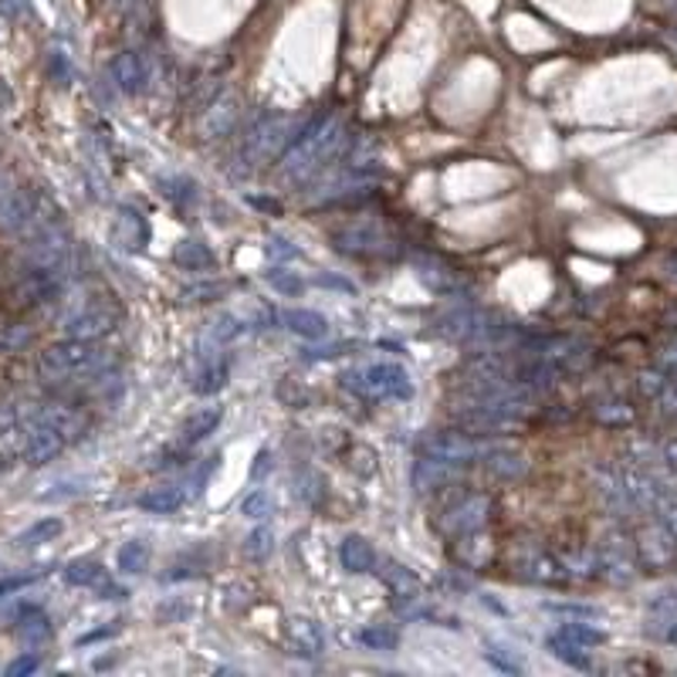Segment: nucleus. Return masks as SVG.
Wrapping results in <instances>:
<instances>
[{
    "label": "nucleus",
    "instance_id": "nucleus-1",
    "mask_svg": "<svg viewBox=\"0 0 677 677\" xmlns=\"http://www.w3.org/2000/svg\"><path fill=\"white\" fill-rule=\"evenodd\" d=\"M112 362L106 349L96 343H82V338H65V343H54L38 356V373L45 383H75L99 377L102 369Z\"/></svg>",
    "mask_w": 677,
    "mask_h": 677
},
{
    "label": "nucleus",
    "instance_id": "nucleus-2",
    "mask_svg": "<svg viewBox=\"0 0 677 677\" xmlns=\"http://www.w3.org/2000/svg\"><path fill=\"white\" fill-rule=\"evenodd\" d=\"M338 139H343V136H338V122L335 119L322 115V119L309 122V126H305L295 136V143L288 146L285 160H282V173L288 180H309V176H316L319 170L329 167L325 160H329V152H332V146Z\"/></svg>",
    "mask_w": 677,
    "mask_h": 677
},
{
    "label": "nucleus",
    "instance_id": "nucleus-3",
    "mask_svg": "<svg viewBox=\"0 0 677 677\" xmlns=\"http://www.w3.org/2000/svg\"><path fill=\"white\" fill-rule=\"evenodd\" d=\"M438 329L457 343L468 346H481V349H495L505 338H512V329L505 322H498L495 316H488L475 305H460V309H451L447 316L438 319Z\"/></svg>",
    "mask_w": 677,
    "mask_h": 677
},
{
    "label": "nucleus",
    "instance_id": "nucleus-4",
    "mask_svg": "<svg viewBox=\"0 0 677 677\" xmlns=\"http://www.w3.org/2000/svg\"><path fill=\"white\" fill-rule=\"evenodd\" d=\"M346 386L366 399H410L414 383L399 362H373L356 373H346Z\"/></svg>",
    "mask_w": 677,
    "mask_h": 677
},
{
    "label": "nucleus",
    "instance_id": "nucleus-5",
    "mask_svg": "<svg viewBox=\"0 0 677 677\" xmlns=\"http://www.w3.org/2000/svg\"><path fill=\"white\" fill-rule=\"evenodd\" d=\"M332 244L343 255H353V258H386V255H396V241L373 221H353L346 227L332 231Z\"/></svg>",
    "mask_w": 677,
    "mask_h": 677
},
{
    "label": "nucleus",
    "instance_id": "nucleus-6",
    "mask_svg": "<svg viewBox=\"0 0 677 677\" xmlns=\"http://www.w3.org/2000/svg\"><path fill=\"white\" fill-rule=\"evenodd\" d=\"M633 556L643 569L664 573L677 563V536L664 526V521H648L633 536Z\"/></svg>",
    "mask_w": 677,
    "mask_h": 677
},
{
    "label": "nucleus",
    "instance_id": "nucleus-7",
    "mask_svg": "<svg viewBox=\"0 0 677 677\" xmlns=\"http://www.w3.org/2000/svg\"><path fill=\"white\" fill-rule=\"evenodd\" d=\"M521 423V414L491 407V404H468L454 414V427L465 430L471 438H495V434H508Z\"/></svg>",
    "mask_w": 677,
    "mask_h": 677
},
{
    "label": "nucleus",
    "instance_id": "nucleus-8",
    "mask_svg": "<svg viewBox=\"0 0 677 677\" xmlns=\"http://www.w3.org/2000/svg\"><path fill=\"white\" fill-rule=\"evenodd\" d=\"M417 451L423 457H434V460H444L451 468H460V465H471V460H481L484 457V444L471 441V434L465 430H451V434H430L417 444Z\"/></svg>",
    "mask_w": 677,
    "mask_h": 677
},
{
    "label": "nucleus",
    "instance_id": "nucleus-9",
    "mask_svg": "<svg viewBox=\"0 0 677 677\" xmlns=\"http://www.w3.org/2000/svg\"><path fill=\"white\" fill-rule=\"evenodd\" d=\"M491 515V498L488 495H468L465 502L451 505L444 515H441V529L444 536L457 539V536H468V532H481L484 521Z\"/></svg>",
    "mask_w": 677,
    "mask_h": 677
},
{
    "label": "nucleus",
    "instance_id": "nucleus-10",
    "mask_svg": "<svg viewBox=\"0 0 677 677\" xmlns=\"http://www.w3.org/2000/svg\"><path fill=\"white\" fill-rule=\"evenodd\" d=\"M115 329V312L109 305H82L72 316H65V335L82 338V343H99Z\"/></svg>",
    "mask_w": 677,
    "mask_h": 677
},
{
    "label": "nucleus",
    "instance_id": "nucleus-11",
    "mask_svg": "<svg viewBox=\"0 0 677 677\" xmlns=\"http://www.w3.org/2000/svg\"><path fill=\"white\" fill-rule=\"evenodd\" d=\"M237 119H241V99L234 96V91H221L207 109H200L197 130L204 139H221L237 126Z\"/></svg>",
    "mask_w": 677,
    "mask_h": 677
},
{
    "label": "nucleus",
    "instance_id": "nucleus-12",
    "mask_svg": "<svg viewBox=\"0 0 677 677\" xmlns=\"http://www.w3.org/2000/svg\"><path fill=\"white\" fill-rule=\"evenodd\" d=\"M285 130H288V119L285 115H274V112H268V115H258V122L251 126V133H248V160H261V157H274V152L282 149V136H285Z\"/></svg>",
    "mask_w": 677,
    "mask_h": 677
},
{
    "label": "nucleus",
    "instance_id": "nucleus-13",
    "mask_svg": "<svg viewBox=\"0 0 677 677\" xmlns=\"http://www.w3.org/2000/svg\"><path fill=\"white\" fill-rule=\"evenodd\" d=\"M112 78L126 96H139L149 85V61L139 51H122L112 61Z\"/></svg>",
    "mask_w": 677,
    "mask_h": 677
},
{
    "label": "nucleus",
    "instance_id": "nucleus-14",
    "mask_svg": "<svg viewBox=\"0 0 677 677\" xmlns=\"http://www.w3.org/2000/svg\"><path fill=\"white\" fill-rule=\"evenodd\" d=\"M24 444H27V427L21 407L0 404V457L4 460L24 457Z\"/></svg>",
    "mask_w": 677,
    "mask_h": 677
},
{
    "label": "nucleus",
    "instance_id": "nucleus-15",
    "mask_svg": "<svg viewBox=\"0 0 677 677\" xmlns=\"http://www.w3.org/2000/svg\"><path fill=\"white\" fill-rule=\"evenodd\" d=\"M380 579H383V587L399 596V600H420L423 596V587H420V579L414 569H407L404 563H396V559H383L380 563Z\"/></svg>",
    "mask_w": 677,
    "mask_h": 677
},
{
    "label": "nucleus",
    "instance_id": "nucleus-16",
    "mask_svg": "<svg viewBox=\"0 0 677 677\" xmlns=\"http://www.w3.org/2000/svg\"><path fill=\"white\" fill-rule=\"evenodd\" d=\"M417 274H420V282L430 288V292H438V295H465V279H457V274L447 268V264H441V261H434V258H423V261H417Z\"/></svg>",
    "mask_w": 677,
    "mask_h": 677
},
{
    "label": "nucleus",
    "instance_id": "nucleus-17",
    "mask_svg": "<svg viewBox=\"0 0 677 677\" xmlns=\"http://www.w3.org/2000/svg\"><path fill=\"white\" fill-rule=\"evenodd\" d=\"M596 569L610 579V582H627L633 576V559H630V549L624 542H606L600 549V559H596Z\"/></svg>",
    "mask_w": 677,
    "mask_h": 677
},
{
    "label": "nucleus",
    "instance_id": "nucleus-18",
    "mask_svg": "<svg viewBox=\"0 0 677 677\" xmlns=\"http://www.w3.org/2000/svg\"><path fill=\"white\" fill-rule=\"evenodd\" d=\"M224 383H227V366H224V359H218L213 353H204L200 356V366H197V377L190 383L194 393L210 396V393H218Z\"/></svg>",
    "mask_w": 677,
    "mask_h": 677
},
{
    "label": "nucleus",
    "instance_id": "nucleus-19",
    "mask_svg": "<svg viewBox=\"0 0 677 677\" xmlns=\"http://www.w3.org/2000/svg\"><path fill=\"white\" fill-rule=\"evenodd\" d=\"M338 559H343V569L346 573H369L377 566V552L373 545H369L362 536H349L343 542V549H338Z\"/></svg>",
    "mask_w": 677,
    "mask_h": 677
},
{
    "label": "nucleus",
    "instance_id": "nucleus-20",
    "mask_svg": "<svg viewBox=\"0 0 677 677\" xmlns=\"http://www.w3.org/2000/svg\"><path fill=\"white\" fill-rule=\"evenodd\" d=\"M481 460L488 465V471L498 475V478H518L521 471H526V457H521L518 451H512V447H505V444L488 447Z\"/></svg>",
    "mask_w": 677,
    "mask_h": 677
},
{
    "label": "nucleus",
    "instance_id": "nucleus-21",
    "mask_svg": "<svg viewBox=\"0 0 677 677\" xmlns=\"http://www.w3.org/2000/svg\"><path fill=\"white\" fill-rule=\"evenodd\" d=\"M454 559L468 569H481L488 559H491V545L481 532H468V536H457V545H454Z\"/></svg>",
    "mask_w": 677,
    "mask_h": 677
},
{
    "label": "nucleus",
    "instance_id": "nucleus-22",
    "mask_svg": "<svg viewBox=\"0 0 677 677\" xmlns=\"http://www.w3.org/2000/svg\"><path fill=\"white\" fill-rule=\"evenodd\" d=\"M447 481H451V465H444V460L420 457L414 465V488L420 491V495H430V491L447 484Z\"/></svg>",
    "mask_w": 677,
    "mask_h": 677
},
{
    "label": "nucleus",
    "instance_id": "nucleus-23",
    "mask_svg": "<svg viewBox=\"0 0 677 677\" xmlns=\"http://www.w3.org/2000/svg\"><path fill=\"white\" fill-rule=\"evenodd\" d=\"M183 505V491L176 484H160L149 488L146 495H139V508L149 515H173Z\"/></svg>",
    "mask_w": 677,
    "mask_h": 677
},
{
    "label": "nucleus",
    "instance_id": "nucleus-24",
    "mask_svg": "<svg viewBox=\"0 0 677 677\" xmlns=\"http://www.w3.org/2000/svg\"><path fill=\"white\" fill-rule=\"evenodd\" d=\"M282 322H285L295 335H301V338H325V335H329L325 316H319V312H312V309H288V312L282 316Z\"/></svg>",
    "mask_w": 677,
    "mask_h": 677
},
{
    "label": "nucleus",
    "instance_id": "nucleus-25",
    "mask_svg": "<svg viewBox=\"0 0 677 677\" xmlns=\"http://www.w3.org/2000/svg\"><path fill=\"white\" fill-rule=\"evenodd\" d=\"M288 637H292V648H295V654L319 657V654H322V648H325L322 630H319L312 620H295V624L288 627Z\"/></svg>",
    "mask_w": 677,
    "mask_h": 677
},
{
    "label": "nucleus",
    "instance_id": "nucleus-26",
    "mask_svg": "<svg viewBox=\"0 0 677 677\" xmlns=\"http://www.w3.org/2000/svg\"><path fill=\"white\" fill-rule=\"evenodd\" d=\"M545 643H549V651L556 654L559 661H566L569 667H579V670H587V667H590V657H587V643H579V640L566 637L563 630H559V633H552Z\"/></svg>",
    "mask_w": 677,
    "mask_h": 677
},
{
    "label": "nucleus",
    "instance_id": "nucleus-27",
    "mask_svg": "<svg viewBox=\"0 0 677 677\" xmlns=\"http://www.w3.org/2000/svg\"><path fill=\"white\" fill-rule=\"evenodd\" d=\"M218 423H221V407H197L187 417V423H183V438H187L190 444L204 441V438L213 434V430H218Z\"/></svg>",
    "mask_w": 677,
    "mask_h": 677
},
{
    "label": "nucleus",
    "instance_id": "nucleus-28",
    "mask_svg": "<svg viewBox=\"0 0 677 677\" xmlns=\"http://www.w3.org/2000/svg\"><path fill=\"white\" fill-rule=\"evenodd\" d=\"M115 241L122 244V248H130V251H139L143 248L146 224H143L139 213H133V210H122L119 213V221H115Z\"/></svg>",
    "mask_w": 677,
    "mask_h": 677
},
{
    "label": "nucleus",
    "instance_id": "nucleus-29",
    "mask_svg": "<svg viewBox=\"0 0 677 677\" xmlns=\"http://www.w3.org/2000/svg\"><path fill=\"white\" fill-rule=\"evenodd\" d=\"M173 261H176L180 268H187V271H204V268L213 264V255L204 248L200 241H180V244H176V251H173Z\"/></svg>",
    "mask_w": 677,
    "mask_h": 677
},
{
    "label": "nucleus",
    "instance_id": "nucleus-30",
    "mask_svg": "<svg viewBox=\"0 0 677 677\" xmlns=\"http://www.w3.org/2000/svg\"><path fill=\"white\" fill-rule=\"evenodd\" d=\"M54 536H61V518H41V521H35V526H30V529H24V532L14 539V545H17V549H35V545L51 542Z\"/></svg>",
    "mask_w": 677,
    "mask_h": 677
},
{
    "label": "nucleus",
    "instance_id": "nucleus-31",
    "mask_svg": "<svg viewBox=\"0 0 677 677\" xmlns=\"http://www.w3.org/2000/svg\"><path fill=\"white\" fill-rule=\"evenodd\" d=\"M65 579L75 582V587H102V582H106V569L99 563H91V559H75L65 569Z\"/></svg>",
    "mask_w": 677,
    "mask_h": 677
},
{
    "label": "nucleus",
    "instance_id": "nucleus-32",
    "mask_svg": "<svg viewBox=\"0 0 677 677\" xmlns=\"http://www.w3.org/2000/svg\"><path fill=\"white\" fill-rule=\"evenodd\" d=\"M359 643L369 651H396L399 643V633L386 624H373V627H362L359 630Z\"/></svg>",
    "mask_w": 677,
    "mask_h": 677
},
{
    "label": "nucleus",
    "instance_id": "nucleus-33",
    "mask_svg": "<svg viewBox=\"0 0 677 677\" xmlns=\"http://www.w3.org/2000/svg\"><path fill=\"white\" fill-rule=\"evenodd\" d=\"M119 569L122 573H143L146 569V563H149V549L143 545V542H126L119 549Z\"/></svg>",
    "mask_w": 677,
    "mask_h": 677
},
{
    "label": "nucleus",
    "instance_id": "nucleus-34",
    "mask_svg": "<svg viewBox=\"0 0 677 677\" xmlns=\"http://www.w3.org/2000/svg\"><path fill=\"white\" fill-rule=\"evenodd\" d=\"M518 573L526 576V579H536V582H556V579H563L556 559H549V556H536V563H526Z\"/></svg>",
    "mask_w": 677,
    "mask_h": 677
},
{
    "label": "nucleus",
    "instance_id": "nucleus-35",
    "mask_svg": "<svg viewBox=\"0 0 677 677\" xmlns=\"http://www.w3.org/2000/svg\"><path fill=\"white\" fill-rule=\"evenodd\" d=\"M17 633H21L24 640H45V637L51 633L48 617H45L41 610H27L24 617H21V624H17Z\"/></svg>",
    "mask_w": 677,
    "mask_h": 677
},
{
    "label": "nucleus",
    "instance_id": "nucleus-36",
    "mask_svg": "<svg viewBox=\"0 0 677 677\" xmlns=\"http://www.w3.org/2000/svg\"><path fill=\"white\" fill-rule=\"evenodd\" d=\"M241 512H244V518H255V521H264L271 512H274V498L268 495V491H251L248 498H244V505H241Z\"/></svg>",
    "mask_w": 677,
    "mask_h": 677
},
{
    "label": "nucleus",
    "instance_id": "nucleus-37",
    "mask_svg": "<svg viewBox=\"0 0 677 677\" xmlns=\"http://www.w3.org/2000/svg\"><path fill=\"white\" fill-rule=\"evenodd\" d=\"M268 282H271V288H279L282 295H298L305 288L301 279H295V274L288 268H282V264L268 271Z\"/></svg>",
    "mask_w": 677,
    "mask_h": 677
},
{
    "label": "nucleus",
    "instance_id": "nucleus-38",
    "mask_svg": "<svg viewBox=\"0 0 677 677\" xmlns=\"http://www.w3.org/2000/svg\"><path fill=\"white\" fill-rule=\"evenodd\" d=\"M271 539H274L271 529L261 526V529H255V532L248 536V545H244V549H248V556H251V559H264L268 552H271Z\"/></svg>",
    "mask_w": 677,
    "mask_h": 677
},
{
    "label": "nucleus",
    "instance_id": "nucleus-39",
    "mask_svg": "<svg viewBox=\"0 0 677 677\" xmlns=\"http://www.w3.org/2000/svg\"><path fill=\"white\" fill-rule=\"evenodd\" d=\"M563 633L573 637V640H579V643H587V648H596V643H603V630L587 627V624H566Z\"/></svg>",
    "mask_w": 677,
    "mask_h": 677
},
{
    "label": "nucleus",
    "instance_id": "nucleus-40",
    "mask_svg": "<svg viewBox=\"0 0 677 677\" xmlns=\"http://www.w3.org/2000/svg\"><path fill=\"white\" fill-rule=\"evenodd\" d=\"M596 417H600L603 423H630V420H633V410L624 407V404H606L603 410H596Z\"/></svg>",
    "mask_w": 677,
    "mask_h": 677
},
{
    "label": "nucleus",
    "instance_id": "nucleus-41",
    "mask_svg": "<svg viewBox=\"0 0 677 677\" xmlns=\"http://www.w3.org/2000/svg\"><path fill=\"white\" fill-rule=\"evenodd\" d=\"M657 512H661V521L664 526L677 536V498H670V495H661V502H657Z\"/></svg>",
    "mask_w": 677,
    "mask_h": 677
},
{
    "label": "nucleus",
    "instance_id": "nucleus-42",
    "mask_svg": "<svg viewBox=\"0 0 677 677\" xmlns=\"http://www.w3.org/2000/svg\"><path fill=\"white\" fill-rule=\"evenodd\" d=\"M41 667V661L35 657V654H24V657H17L14 664H8V677H24V674H35Z\"/></svg>",
    "mask_w": 677,
    "mask_h": 677
},
{
    "label": "nucleus",
    "instance_id": "nucleus-43",
    "mask_svg": "<svg viewBox=\"0 0 677 677\" xmlns=\"http://www.w3.org/2000/svg\"><path fill=\"white\" fill-rule=\"evenodd\" d=\"M488 661L495 664L498 670H521V664L518 661H508V654H505V648H488Z\"/></svg>",
    "mask_w": 677,
    "mask_h": 677
},
{
    "label": "nucleus",
    "instance_id": "nucleus-44",
    "mask_svg": "<svg viewBox=\"0 0 677 677\" xmlns=\"http://www.w3.org/2000/svg\"><path fill=\"white\" fill-rule=\"evenodd\" d=\"M27 582H35V576H11V579H0V596H11V593L24 590Z\"/></svg>",
    "mask_w": 677,
    "mask_h": 677
},
{
    "label": "nucleus",
    "instance_id": "nucleus-45",
    "mask_svg": "<svg viewBox=\"0 0 677 677\" xmlns=\"http://www.w3.org/2000/svg\"><path fill=\"white\" fill-rule=\"evenodd\" d=\"M268 255L271 258H295V248H288L285 237H268Z\"/></svg>",
    "mask_w": 677,
    "mask_h": 677
},
{
    "label": "nucleus",
    "instance_id": "nucleus-46",
    "mask_svg": "<svg viewBox=\"0 0 677 677\" xmlns=\"http://www.w3.org/2000/svg\"><path fill=\"white\" fill-rule=\"evenodd\" d=\"M319 285H325V288H343V292H353V285H349V282H343V279H329V274H322V279H319Z\"/></svg>",
    "mask_w": 677,
    "mask_h": 677
},
{
    "label": "nucleus",
    "instance_id": "nucleus-47",
    "mask_svg": "<svg viewBox=\"0 0 677 677\" xmlns=\"http://www.w3.org/2000/svg\"><path fill=\"white\" fill-rule=\"evenodd\" d=\"M667 271H670V279L677 282V255H674V258L667 261Z\"/></svg>",
    "mask_w": 677,
    "mask_h": 677
},
{
    "label": "nucleus",
    "instance_id": "nucleus-48",
    "mask_svg": "<svg viewBox=\"0 0 677 677\" xmlns=\"http://www.w3.org/2000/svg\"><path fill=\"white\" fill-rule=\"evenodd\" d=\"M4 465H8V460H4V457H0V471H4Z\"/></svg>",
    "mask_w": 677,
    "mask_h": 677
}]
</instances>
